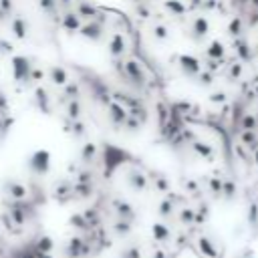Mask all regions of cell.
<instances>
[{"label":"cell","instance_id":"6da1fadb","mask_svg":"<svg viewBox=\"0 0 258 258\" xmlns=\"http://www.w3.org/2000/svg\"><path fill=\"white\" fill-rule=\"evenodd\" d=\"M50 160H53V156H50L48 149H37L28 156L26 167L32 171L34 176H47L50 171Z\"/></svg>","mask_w":258,"mask_h":258},{"label":"cell","instance_id":"7a4b0ae2","mask_svg":"<svg viewBox=\"0 0 258 258\" xmlns=\"http://www.w3.org/2000/svg\"><path fill=\"white\" fill-rule=\"evenodd\" d=\"M10 67H12V77L16 83H26L30 81V75H32V63L28 57L24 55H12L10 59Z\"/></svg>","mask_w":258,"mask_h":258},{"label":"cell","instance_id":"3957f363","mask_svg":"<svg viewBox=\"0 0 258 258\" xmlns=\"http://www.w3.org/2000/svg\"><path fill=\"white\" fill-rule=\"evenodd\" d=\"M121 71L125 73L127 81L135 87H143L145 85V73H143V67L137 63L135 59H127L123 65H121Z\"/></svg>","mask_w":258,"mask_h":258},{"label":"cell","instance_id":"277c9868","mask_svg":"<svg viewBox=\"0 0 258 258\" xmlns=\"http://www.w3.org/2000/svg\"><path fill=\"white\" fill-rule=\"evenodd\" d=\"M178 65L182 69V73L190 79H196L202 71H204V65L200 59H196L194 55H180L178 57Z\"/></svg>","mask_w":258,"mask_h":258},{"label":"cell","instance_id":"5b68a950","mask_svg":"<svg viewBox=\"0 0 258 258\" xmlns=\"http://www.w3.org/2000/svg\"><path fill=\"white\" fill-rule=\"evenodd\" d=\"M125 180H127V186L131 188L133 192H145L147 188H149V178L143 174L141 169H137V167L127 169Z\"/></svg>","mask_w":258,"mask_h":258},{"label":"cell","instance_id":"8992f818","mask_svg":"<svg viewBox=\"0 0 258 258\" xmlns=\"http://www.w3.org/2000/svg\"><path fill=\"white\" fill-rule=\"evenodd\" d=\"M107 111H109V119L113 125H125L127 117H129V109H125L119 101H111L107 105Z\"/></svg>","mask_w":258,"mask_h":258},{"label":"cell","instance_id":"52a82bcc","mask_svg":"<svg viewBox=\"0 0 258 258\" xmlns=\"http://www.w3.org/2000/svg\"><path fill=\"white\" fill-rule=\"evenodd\" d=\"M208 32H210V21L206 19L204 14H198L196 19L192 21V26H190V37H192L194 41H202Z\"/></svg>","mask_w":258,"mask_h":258},{"label":"cell","instance_id":"ba28073f","mask_svg":"<svg viewBox=\"0 0 258 258\" xmlns=\"http://www.w3.org/2000/svg\"><path fill=\"white\" fill-rule=\"evenodd\" d=\"M79 34H81L83 39H89L93 43H99L103 39V24L97 23V21H87V23L81 26Z\"/></svg>","mask_w":258,"mask_h":258},{"label":"cell","instance_id":"9c48e42d","mask_svg":"<svg viewBox=\"0 0 258 258\" xmlns=\"http://www.w3.org/2000/svg\"><path fill=\"white\" fill-rule=\"evenodd\" d=\"M234 53L238 57V61L242 63H250L252 61V50H250V43L246 41V37H238L234 39Z\"/></svg>","mask_w":258,"mask_h":258},{"label":"cell","instance_id":"30bf717a","mask_svg":"<svg viewBox=\"0 0 258 258\" xmlns=\"http://www.w3.org/2000/svg\"><path fill=\"white\" fill-rule=\"evenodd\" d=\"M125 48H127V41L121 32H113L111 34V41H109V55L113 59H119L123 53H125Z\"/></svg>","mask_w":258,"mask_h":258},{"label":"cell","instance_id":"8fae6325","mask_svg":"<svg viewBox=\"0 0 258 258\" xmlns=\"http://www.w3.org/2000/svg\"><path fill=\"white\" fill-rule=\"evenodd\" d=\"M61 26L69 32H79L83 26V19L79 16V12H65L61 19Z\"/></svg>","mask_w":258,"mask_h":258},{"label":"cell","instance_id":"7c38bea8","mask_svg":"<svg viewBox=\"0 0 258 258\" xmlns=\"http://www.w3.org/2000/svg\"><path fill=\"white\" fill-rule=\"evenodd\" d=\"M32 103H34V107H37L39 111H43V113H50L48 93H47L45 87H37V89H34V99H32Z\"/></svg>","mask_w":258,"mask_h":258},{"label":"cell","instance_id":"4fadbf2b","mask_svg":"<svg viewBox=\"0 0 258 258\" xmlns=\"http://www.w3.org/2000/svg\"><path fill=\"white\" fill-rule=\"evenodd\" d=\"M10 28H12V34L19 41H24L28 37V24H26V21L23 19V16H14V19L10 21Z\"/></svg>","mask_w":258,"mask_h":258},{"label":"cell","instance_id":"5bb4252c","mask_svg":"<svg viewBox=\"0 0 258 258\" xmlns=\"http://www.w3.org/2000/svg\"><path fill=\"white\" fill-rule=\"evenodd\" d=\"M190 145H192V151L196 153L198 158H202V160H214V147H212L210 143L196 140V141H192Z\"/></svg>","mask_w":258,"mask_h":258},{"label":"cell","instance_id":"9a60e30c","mask_svg":"<svg viewBox=\"0 0 258 258\" xmlns=\"http://www.w3.org/2000/svg\"><path fill=\"white\" fill-rule=\"evenodd\" d=\"M226 57V47L222 41H212L208 45V48H206V59H218V61H224Z\"/></svg>","mask_w":258,"mask_h":258},{"label":"cell","instance_id":"2e32d148","mask_svg":"<svg viewBox=\"0 0 258 258\" xmlns=\"http://www.w3.org/2000/svg\"><path fill=\"white\" fill-rule=\"evenodd\" d=\"M48 79L53 81L55 85H59V87H65V85L69 83V73L65 71L63 67H59V65H53L48 69Z\"/></svg>","mask_w":258,"mask_h":258},{"label":"cell","instance_id":"e0dca14e","mask_svg":"<svg viewBox=\"0 0 258 258\" xmlns=\"http://www.w3.org/2000/svg\"><path fill=\"white\" fill-rule=\"evenodd\" d=\"M198 248L202 250V254H204L206 258H218V250H216L214 242H212L208 236H200V238H198Z\"/></svg>","mask_w":258,"mask_h":258},{"label":"cell","instance_id":"ac0fdd59","mask_svg":"<svg viewBox=\"0 0 258 258\" xmlns=\"http://www.w3.org/2000/svg\"><path fill=\"white\" fill-rule=\"evenodd\" d=\"M244 28H246V21L242 16H234L228 24V34L232 39H238V37H244Z\"/></svg>","mask_w":258,"mask_h":258},{"label":"cell","instance_id":"d6986e66","mask_svg":"<svg viewBox=\"0 0 258 258\" xmlns=\"http://www.w3.org/2000/svg\"><path fill=\"white\" fill-rule=\"evenodd\" d=\"M83 113V105H81V99H71L67 101V119L69 121H79Z\"/></svg>","mask_w":258,"mask_h":258},{"label":"cell","instance_id":"ffe728a7","mask_svg":"<svg viewBox=\"0 0 258 258\" xmlns=\"http://www.w3.org/2000/svg\"><path fill=\"white\" fill-rule=\"evenodd\" d=\"M97 143H93V141H87L83 147H81V153H79V158H81V162L83 164H91L95 158H97Z\"/></svg>","mask_w":258,"mask_h":258},{"label":"cell","instance_id":"44dd1931","mask_svg":"<svg viewBox=\"0 0 258 258\" xmlns=\"http://www.w3.org/2000/svg\"><path fill=\"white\" fill-rule=\"evenodd\" d=\"M6 194L12 198V200H24L26 198V188L23 186V184H19V182H8L6 184Z\"/></svg>","mask_w":258,"mask_h":258},{"label":"cell","instance_id":"7402d4cb","mask_svg":"<svg viewBox=\"0 0 258 258\" xmlns=\"http://www.w3.org/2000/svg\"><path fill=\"white\" fill-rule=\"evenodd\" d=\"M164 8L174 16H184L188 12V6L182 2V0H164Z\"/></svg>","mask_w":258,"mask_h":258},{"label":"cell","instance_id":"603a6c76","mask_svg":"<svg viewBox=\"0 0 258 258\" xmlns=\"http://www.w3.org/2000/svg\"><path fill=\"white\" fill-rule=\"evenodd\" d=\"M113 208L117 210V214H119V218H121V220H133V216H135L133 208L127 202H123V200H115L113 202Z\"/></svg>","mask_w":258,"mask_h":258},{"label":"cell","instance_id":"cb8c5ba5","mask_svg":"<svg viewBox=\"0 0 258 258\" xmlns=\"http://www.w3.org/2000/svg\"><path fill=\"white\" fill-rule=\"evenodd\" d=\"M77 12H79L81 19H87V21H95V16H99L97 6H93L91 2H79Z\"/></svg>","mask_w":258,"mask_h":258},{"label":"cell","instance_id":"d4e9b609","mask_svg":"<svg viewBox=\"0 0 258 258\" xmlns=\"http://www.w3.org/2000/svg\"><path fill=\"white\" fill-rule=\"evenodd\" d=\"M240 131H258V117L256 113L246 111L242 121H240Z\"/></svg>","mask_w":258,"mask_h":258},{"label":"cell","instance_id":"484cf974","mask_svg":"<svg viewBox=\"0 0 258 258\" xmlns=\"http://www.w3.org/2000/svg\"><path fill=\"white\" fill-rule=\"evenodd\" d=\"M240 141L248 149H258V131H240Z\"/></svg>","mask_w":258,"mask_h":258},{"label":"cell","instance_id":"4316f807","mask_svg":"<svg viewBox=\"0 0 258 258\" xmlns=\"http://www.w3.org/2000/svg\"><path fill=\"white\" fill-rule=\"evenodd\" d=\"M151 232H153V238L158 240V242H167L169 240V228L165 224H162V222H156V224L151 226Z\"/></svg>","mask_w":258,"mask_h":258},{"label":"cell","instance_id":"83f0119b","mask_svg":"<svg viewBox=\"0 0 258 258\" xmlns=\"http://www.w3.org/2000/svg\"><path fill=\"white\" fill-rule=\"evenodd\" d=\"M63 101H71V99H79L81 95H79V85L75 83V81H69L67 85H65V91H63Z\"/></svg>","mask_w":258,"mask_h":258},{"label":"cell","instance_id":"f1b7e54d","mask_svg":"<svg viewBox=\"0 0 258 258\" xmlns=\"http://www.w3.org/2000/svg\"><path fill=\"white\" fill-rule=\"evenodd\" d=\"M208 184H210L212 196H214V198H222V194H224V180L218 178V176H214V178H210Z\"/></svg>","mask_w":258,"mask_h":258},{"label":"cell","instance_id":"f546056e","mask_svg":"<svg viewBox=\"0 0 258 258\" xmlns=\"http://www.w3.org/2000/svg\"><path fill=\"white\" fill-rule=\"evenodd\" d=\"M248 224L254 232H258V204L256 202L248 204Z\"/></svg>","mask_w":258,"mask_h":258},{"label":"cell","instance_id":"4dcf8cb0","mask_svg":"<svg viewBox=\"0 0 258 258\" xmlns=\"http://www.w3.org/2000/svg\"><path fill=\"white\" fill-rule=\"evenodd\" d=\"M171 111L178 113V115H188V113L196 111V107L192 105V103H188V101H178V103H174V105H171Z\"/></svg>","mask_w":258,"mask_h":258},{"label":"cell","instance_id":"1f68e13d","mask_svg":"<svg viewBox=\"0 0 258 258\" xmlns=\"http://www.w3.org/2000/svg\"><path fill=\"white\" fill-rule=\"evenodd\" d=\"M151 180H153V186H156L158 192H164V194L169 192V180H167L164 174H156Z\"/></svg>","mask_w":258,"mask_h":258},{"label":"cell","instance_id":"d6a6232c","mask_svg":"<svg viewBox=\"0 0 258 258\" xmlns=\"http://www.w3.org/2000/svg\"><path fill=\"white\" fill-rule=\"evenodd\" d=\"M151 32H153V39H156V41H167L169 39V28L165 24H162V23H158L156 26H153Z\"/></svg>","mask_w":258,"mask_h":258},{"label":"cell","instance_id":"836d02e7","mask_svg":"<svg viewBox=\"0 0 258 258\" xmlns=\"http://www.w3.org/2000/svg\"><path fill=\"white\" fill-rule=\"evenodd\" d=\"M228 79H232V81H238L240 77H242V61H236V63H232V65H228Z\"/></svg>","mask_w":258,"mask_h":258},{"label":"cell","instance_id":"e575fe53","mask_svg":"<svg viewBox=\"0 0 258 258\" xmlns=\"http://www.w3.org/2000/svg\"><path fill=\"white\" fill-rule=\"evenodd\" d=\"M222 198L228 200V202L236 198V184H234V180H224V194H222Z\"/></svg>","mask_w":258,"mask_h":258},{"label":"cell","instance_id":"d590c367","mask_svg":"<svg viewBox=\"0 0 258 258\" xmlns=\"http://www.w3.org/2000/svg\"><path fill=\"white\" fill-rule=\"evenodd\" d=\"M214 75L216 73H212V71H206V69H204V71L196 77V81L202 85V87H210V85L214 83Z\"/></svg>","mask_w":258,"mask_h":258},{"label":"cell","instance_id":"8d00e7d4","mask_svg":"<svg viewBox=\"0 0 258 258\" xmlns=\"http://www.w3.org/2000/svg\"><path fill=\"white\" fill-rule=\"evenodd\" d=\"M65 131L73 133L75 137H81V135H85V123L81 121V119H79V121H71V123H69V127H67Z\"/></svg>","mask_w":258,"mask_h":258},{"label":"cell","instance_id":"74e56055","mask_svg":"<svg viewBox=\"0 0 258 258\" xmlns=\"http://www.w3.org/2000/svg\"><path fill=\"white\" fill-rule=\"evenodd\" d=\"M135 14L140 16V19L147 21L149 16H151V8L147 6V2H137V4H135Z\"/></svg>","mask_w":258,"mask_h":258},{"label":"cell","instance_id":"f35d334b","mask_svg":"<svg viewBox=\"0 0 258 258\" xmlns=\"http://www.w3.org/2000/svg\"><path fill=\"white\" fill-rule=\"evenodd\" d=\"M171 214H174V202H171V200H164L160 204V216L162 218H167Z\"/></svg>","mask_w":258,"mask_h":258},{"label":"cell","instance_id":"ab89813d","mask_svg":"<svg viewBox=\"0 0 258 258\" xmlns=\"http://www.w3.org/2000/svg\"><path fill=\"white\" fill-rule=\"evenodd\" d=\"M180 220L184 222V224H192V222H196V210L184 208V210L180 212Z\"/></svg>","mask_w":258,"mask_h":258},{"label":"cell","instance_id":"60d3db41","mask_svg":"<svg viewBox=\"0 0 258 258\" xmlns=\"http://www.w3.org/2000/svg\"><path fill=\"white\" fill-rule=\"evenodd\" d=\"M57 2H59V0H39L43 12H47V14H53L57 10Z\"/></svg>","mask_w":258,"mask_h":258},{"label":"cell","instance_id":"b9f144b4","mask_svg":"<svg viewBox=\"0 0 258 258\" xmlns=\"http://www.w3.org/2000/svg\"><path fill=\"white\" fill-rule=\"evenodd\" d=\"M222 63H224V61H218V59H208V61L204 63V65H206L204 69H206V71H212V73H216V71H220Z\"/></svg>","mask_w":258,"mask_h":258},{"label":"cell","instance_id":"7bdbcfd3","mask_svg":"<svg viewBox=\"0 0 258 258\" xmlns=\"http://www.w3.org/2000/svg\"><path fill=\"white\" fill-rule=\"evenodd\" d=\"M258 24V8H252L250 6V12H248V19H246V26L254 28Z\"/></svg>","mask_w":258,"mask_h":258},{"label":"cell","instance_id":"ee69618b","mask_svg":"<svg viewBox=\"0 0 258 258\" xmlns=\"http://www.w3.org/2000/svg\"><path fill=\"white\" fill-rule=\"evenodd\" d=\"M125 127H127V129H131V131H137V129L141 127V121H140L137 117L129 115V117H127V121H125Z\"/></svg>","mask_w":258,"mask_h":258},{"label":"cell","instance_id":"f6af8a7d","mask_svg":"<svg viewBox=\"0 0 258 258\" xmlns=\"http://www.w3.org/2000/svg\"><path fill=\"white\" fill-rule=\"evenodd\" d=\"M50 248H53V240L45 236V238L41 240V244H39V250H41V252H47V250H50Z\"/></svg>","mask_w":258,"mask_h":258},{"label":"cell","instance_id":"bcb514c9","mask_svg":"<svg viewBox=\"0 0 258 258\" xmlns=\"http://www.w3.org/2000/svg\"><path fill=\"white\" fill-rule=\"evenodd\" d=\"M0 8H2L6 14H10L12 8H14V2H12V0H0Z\"/></svg>","mask_w":258,"mask_h":258},{"label":"cell","instance_id":"7dc6e473","mask_svg":"<svg viewBox=\"0 0 258 258\" xmlns=\"http://www.w3.org/2000/svg\"><path fill=\"white\" fill-rule=\"evenodd\" d=\"M77 192H79L81 196H89V192H91V184H81V182H79Z\"/></svg>","mask_w":258,"mask_h":258},{"label":"cell","instance_id":"c3c4849f","mask_svg":"<svg viewBox=\"0 0 258 258\" xmlns=\"http://www.w3.org/2000/svg\"><path fill=\"white\" fill-rule=\"evenodd\" d=\"M43 77H45V73L41 71V69H37V67H34V69H32V75H30V79L39 83V81H43Z\"/></svg>","mask_w":258,"mask_h":258},{"label":"cell","instance_id":"681fc988","mask_svg":"<svg viewBox=\"0 0 258 258\" xmlns=\"http://www.w3.org/2000/svg\"><path fill=\"white\" fill-rule=\"evenodd\" d=\"M0 109H2L4 113H8V99L4 93H0Z\"/></svg>","mask_w":258,"mask_h":258},{"label":"cell","instance_id":"f907efd6","mask_svg":"<svg viewBox=\"0 0 258 258\" xmlns=\"http://www.w3.org/2000/svg\"><path fill=\"white\" fill-rule=\"evenodd\" d=\"M210 101H212V103H224V101H226V95H224V93H214V95L210 97Z\"/></svg>","mask_w":258,"mask_h":258},{"label":"cell","instance_id":"816d5d0a","mask_svg":"<svg viewBox=\"0 0 258 258\" xmlns=\"http://www.w3.org/2000/svg\"><path fill=\"white\" fill-rule=\"evenodd\" d=\"M0 53H12V45L6 41H0Z\"/></svg>","mask_w":258,"mask_h":258},{"label":"cell","instance_id":"f5cc1de1","mask_svg":"<svg viewBox=\"0 0 258 258\" xmlns=\"http://www.w3.org/2000/svg\"><path fill=\"white\" fill-rule=\"evenodd\" d=\"M186 188H188L190 192H198V184L192 182V180H188V182H186Z\"/></svg>","mask_w":258,"mask_h":258},{"label":"cell","instance_id":"db71d44e","mask_svg":"<svg viewBox=\"0 0 258 258\" xmlns=\"http://www.w3.org/2000/svg\"><path fill=\"white\" fill-rule=\"evenodd\" d=\"M252 158H254V164H256V167H258V149L252 151Z\"/></svg>","mask_w":258,"mask_h":258},{"label":"cell","instance_id":"11a10c76","mask_svg":"<svg viewBox=\"0 0 258 258\" xmlns=\"http://www.w3.org/2000/svg\"><path fill=\"white\" fill-rule=\"evenodd\" d=\"M59 2L65 4V6H69V4H71V0H59Z\"/></svg>","mask_w":258,"mask_h":258},{"label":"cell","instance_id":"9f6ffc18","mask_svg":"<svg viewBox=\"0 0 258 258\" xmlns=\"http://www.w3.org/2000/svg\"><path fill=\"white\" fill-rule=\"evenodd\" d=\"M242 258H254V256H252V254H248V252H246V254H244V256H242Z\"/></svg>","mask_w":258,"mask_h":258},{"label":"cell","instance_id":"6f0895ef","mask_svg":"<svg viewBox=\"0 0 258 258\" xmlns=\"http://www.w3.org/2000/svg\"><path fill=\"white\" fill-rule=\"evenodd\" d=\"M137 2H147V0H135V4H137Z\"/></svg>","mask_w":258,"mask_h":258},{"label":"cell","instance_id":"680465c9","mask_svg":"<svg viewBox=\"0 0 258 258\" xmlns=\"http://www.w3.org/2000/svg\"><path fill=\"white\" fill-rule=\"evenodd\" d=\"M256 117H258V113H256Z\"/></svg>","mask_w":258,"mask_h":258}]
</instances>
